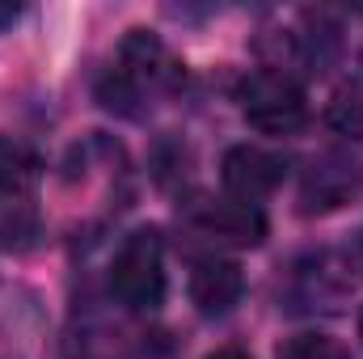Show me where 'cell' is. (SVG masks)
I'll return each mask as SVG.
<instances>
[{
  "label": "cell",
  "mask_w": 363,
  "mask_h": 359,
  "mask_svg": "<svg viewBox=\"0 0 363 359\" xmlns=\"http://www.w3.org/2000/svg\"><path fill=\"white\" fill-rule=\"evenodd\" d=\"M182 81V64L165 51L161 38H152L148 30H131L118 47V64L101 77L97 97L106 110L118 114H135L140 101H148L152 93H165Z\"/></svg>",
  "instance_id": "6da1fadb"
},
{
  "label": "cell",
  "mask_w": 363,
  "mask_h": 359,
  "mask_svg": "<svg viewBox=\"0 0 363 359\" xmlns=\"http://www.w3.org/2000/svg\"><path fill=\"white\" fill-rule=\"evenodd\" d=\"M110 292L131 313H152L165 300V241L157 228H135L123 237L110 263Z\"/></svg>",
  "instance_id": "7a4b0ae2"
},
{
  "label": "cell",
  "mask_w": 363,
  "mask_h": 359,
  "mask_svg": "<svg viewBox=\"0 0 363 359\" xmlns=\"http://www.w3.org/2000/svg\"><path fill=\"white\" fill-rule=\"evenodd\" d=\"M237 101H241V114L250 118V127H258L267 136H291L308 118V97L300 89V81L283 68L250 72L237 89Z\"/></svg>",
  "instance_id": "3957f363"
},
{
  "label": "cell",
  "mask_w": 363,
  "mask_h": 359,
  "mask_svg": "<svg viewBox=\"0 0 363 359\" xmlns=\"http://www.w3.org/2000/svg\"><path fill=\"white\" fill-rule=\"evenodd\" d=\"M363 186V157L351 148H330L321 153L300 186V207L313 216V211H334L342 203H351V194H359Z\"/></svg>",
  "instance_id": "277c9868"
},
{
  "label": "cell",
  "mask_w": 363,
  "mask_h": 359,
  "mask_svg": "<svg viewBox=\"0 0 363 359\" xmlns=\"http://www.w3.org/2000/svg\"><path fill=\"white\" fill-rule=\"evenodd\" d=\"M186 224L216 245H262V237H267V216L254 203H237V199L199 203L186 216Z\"/></svg>",
  "instance_id": "5b68a950"
},
{
  "label": "cell",
  "mask_w": 363,
  "mask_h": 359,
  "mask_svg": "<svg viewBox=\"0 0 363 359\" xmlns=\"http://www.w3.org/2000/svg\"><path fill=\"white\" fill-rule=\"evenodd\" d=\"M220 178H224V190L237 203H254L258 207V199H267L283 182V161L274 153H267V148L241 144V148H228V157L220 165Z\"/></svg>",
  "instance_id": "8992f818"
},
{
  "label": "cell",
  "mask_w": 363,
  "mask_h": 359,
  "mask_svg": "<svg viewBox=\"0 0 363 359\" xmlns=\"http://www.w3.org/2000/svg\"><path fill=\"white\" fill-rule=\"evenodd\" d=\"M241 292H245V275L233 258H220V254H207L199 258L190 270V300L203 317H224L241 304Z\"/></svg>",
  "instance_id": "52a82bcc"
},
{
  "label": "cell",
  "mask_w": 363,
  "mask_h": 359,
  "mask_svg": "<svg viewBox=\"0 0 363 359\" xmlns=\"http://www.w3.org/2000/svg\"><path fill=\"white\" fill-rule=\"evenodd\" d=\"M34 178H38L34 157H30L21 144L0 140V228H4V233H26V228L17 224V211L30 216Z\"/></svg>",
  "instance_id": "ba28073f"
},
{
  "label": "cell",
  "mask_w": 363,
  "mask_h": 359,
  "mask_svg": "<svg viewBox=\"0 0 363 359\" xmlns=\"http://www.w3.org/2000/svg\"><path fill=\"white\" fill-rule=\"evenodd\" d=\"M274 359H351V351L330 334H296L274 351Z\"/></svg>",
  "instance_id": "9c48e42d"
},
{
  "label": "cell",
  "mask_w": 363,
  "mask_h": 359,
  "mask_svg": "<svg viewBox=\"0 0 363 359\" xmlns=\"http://www.w3.org/2000/svg\"><path fill=\"white\" fill-rule=\"evenodd\" d=\"M9 21H17V4H0V26H9Z\"/></svg>",
  "instance_id": "30bf717a"
},
{
  "label": "cell",
  "mask_w": 363,
  "mask_h": 359,
  "mask_svg": "<svg viewBox=\"0 0 363 359\" xmlns=\"http://www.w3.org/2000/svg\"><path fill=\"white\" fill-rule=\"evenodd\" d=\"M207 359H250V355H245V351H233V347H228V351H216V355H207Z\"/></svg>",
  "instance_id": "8fae6325"
},
{
  "label": "cell",
  "mask_w": 363,
  "mask_h": 359,
  "mask_svg": "<svg viewBox=\"0 0 363 359\" xmlns=\"http://www.w3.org/2000/svg\"><path fill=\"white\" fill-rule=\"evenodd\" d=\"M359 338H363V313H359Z\"/></svg>",
  "instance_id": "7c38bea8"
}]
</instances>
